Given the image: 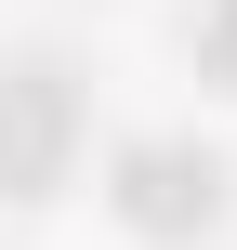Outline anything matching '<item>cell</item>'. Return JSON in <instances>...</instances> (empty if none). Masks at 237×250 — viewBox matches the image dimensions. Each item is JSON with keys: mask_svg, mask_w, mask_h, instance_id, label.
Returning a JSON list of instances; mask_svg holds the SVG:
<instances>
[{"mask_svg": "<svg viewBox=\"0 0 237 250\" xmlns=\"http://www.w3.org/2000/svg\"><path fill=\"white\" fill-rule=\"evenodd\" d=\"M211 66L237 79V0H211Z\"/></svg>", "mask_w": 237, "mask_h": 250, "instance_id": "7a4b0ae2", "label": "cell"}, {"mask_svg": "<svg viewBox=\"0 0 237 250\" xmlns=\"http://www.w3.org/2000/svg\"><path fill=\"white\" fill-rule=\"evenodd\" d=\"M132 224H211V158L145 145V158H132Z\"/></svg>", "mask_w": 237, "mask_h": 250, "instance_id": "6da1fadb", "label": "cell"}]
</instances>
